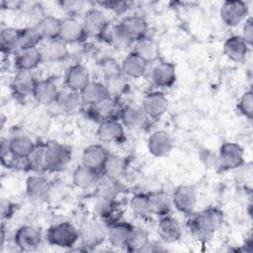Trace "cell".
I'll return each mask as SVG.
<instances>
[{"mask_svg":"<svg viewBox=\"0 0 253 253\" xmlns=\"http://www.w3.org/2000/svg\"><path fill=\"white\" fill-rule=\"evenodd\" d=\"M188 228L191 235L200 242H207L212 237L224 221L223 211L217 207H208L202 211L190 215Z\"/></svg>","mask_w":253,"mask_h":253,"instance_id":"1","label":"cell"},{"mask_svg":"<svg viewBox=\"0 0 253 253\" xmlns=\"http://www.w3.org/2000/svg\"><path fill=\"white\" fill-rule=\"evenodd\" d=\"M47 241L59 248H71L79 239V229L71 222L61 221L51 225L46 232Z\"/></svg>","mask_w":253,"mask_h":253,"instance_id":"2","label":"cell"},{"mask_svg":"<svg viewBox=\"0 0 253 253\" xmlns=\"http://www.w3.org/2000/svg\"><path fill=\"white\" fill-rule=\"evenodd\" d=\"M79 239L87 249H93L107 239V225L100 219L88 220L79 228Z\"/></svg>","mask_w":253,"mask_h":253,"instance_id":"3","label":"cell"},{"mask_svg":"<svg viewBox=\"0 0 253 253\" xmlns=\"http://www.w3.org/2000/svg\"><path fill=\"white\" fill-rule=\"evenodd\" d=\"M72 156V151L67 145L59 142H47L46 172H60L64 170Z\"/></svg>","mask_w":253,"mask_h":253,"instance_id":"4","label":"cell"},{"mask_svg":"<svg viewBox=\"0 0 253 253\" xmlns=\"http://www.w3.org/2000/svg\"><path fill=\"white\" fill-rule=\"evenodd\" d=\"M171 200L178 211L190 216L193 214L198 202L197 189L193 185H180L174 190Z\"/></svg>","mask_w":253,"mask_h":253,"instance_id":"5","label":"cell"},{"mask_svg":"<svg viewBox=\"0 0 253 253\" xmlns=\"http://www.w3.org/2000/svg\"><path fill=\"white\" fill-rule=\"evenodd\" d=\"M217 166L223 170H233L244 164V151L235 142H224L218 151Z\"/></svg>","mask_w":253,"mask_h":253,"instance_id":"6","label":"cell"},{"mask_svg":"<svg viewBox=\"0 0 253 253\" xmlns=\"http://www.w3.org/2000/svg\"><path fill=\"white\" fill-rule=\"evenodd\" d=\"M249 9L244 1L227 0L224 1L220 7L221 21L227 27L233 28L241 24L248 17Z\"/></svg>","mask_w":253,"mask_h":253,"instance_id":"7","label":"cell"},{"mask_svg":"<svg viewBox=\"0 0 253 253\" xmlns=\"http://www.w3.org/2000/svg\"><path fill=\"white\" fill-rule=\"evenodd\" d=\"M42 241V230L33 225H22L14 234V243L21 251H34Z\"/></svg>","mask_w":253,"mask_h":253,"instance_id":"8","label":"cell"},{"mask_svg":"<svg viewBox=\"0 0 253 253\" xmlns=\"http://www.w3.org/2000/svg\"><path fill=\"white\" fill-rule=\"evenodd\" d=\"M50 181L42 175H32L26 180V195L30 201L42 203L46 201L51 192Z\"/></svg>","mask_w":253,"mask_h":253,"instance_id":"9","label":"cell"},{"mask_svg":"<svg viewBox=\"0 0 253 253\" xmlns=\"http://www.w3.org/2000/svg\"><path fill=\"white\" fill-rule=\"evenodd\" d=\"M176 79V66L172 62L161 60L151 70V80L158 88H171L175 84Z\"/></svg>","mask_w":253,"mask_h":253,"instance_id":"10","label":"cell"},{"mask_svg":"<svg viewBox=\"0 0 253 253\" xmlns=\"http://www.w3.org/2000/svg\"><path fill=\"white\" fill-rule=\"evenodd\" d=\"M97 136L100 141L106 143H122L125 138L124 126L119 119H111L99 124Z\"/></svg>","mask_w":253,"mask_h":253,"instance_id":"11","label":"cell"},{"mask_svg":"<svg viewBox=\"0 0 253 253\" xmlns=\"http://www.w3.org/2000/svg\"><path fill=\"white\" fill-rule=\"evenodd\" d=\"M83 28L87 37L102 38L109 23L104 13L96 8L89 9L82 20Z\"/></svg>","mask_w":253,"mask_h":253,"instance_id":"12","label":"cell"},{"mask_svg":"<svg viewBox=\"0 0 253 253\" xmlns=\"http://www.w3.org/2000/svg\"><path fill=\"white\" fill-rule=\"evenodd\" d=\"M95 213L107 226L113 222L121 220L122 210L116 199L98 198L94 207Z\"/></svg>","mask_w":253,"mask_h":253,"instance_id":"13","label":"cell"},{"mask_svg":"<svg viewBox=\"0 0 253 253\" xmlns=\"http://www.w3.org/2000/svg\"><path fill=\"white\" fill-rule=\"evenodd\" d=\"M141 108L149 119L157 120L166 113L168 100L162 92L153 91L143 97Z\"/></svg>","mask_w":253,"mask_h":253,"instance_id":"14","label":"cell"},{"mask_svg":"<svg viewBox=\"0 0 253 253\" xmlns=\"http://www.w3.org/2000/svg\"><path fill=\"white\" fill-rule=\"evenodd\" d=\"M121 110L122 108L119 107L118 100L108 98L99 104L88 106L87 116L100 124L107 120L119 119Z\"/></svg>","mask_w":253,"mask_h":253,"instance_id":"15","label":"cell"},{"mask_svg":"<svg viewBox=\"0 0 253 253\" xmlns=\"http://www.w3.org/2000/svg\"><path fill=\"white\" fill-rule=\"evenodd\" d=\"M174 147L172 136L165 130L153 131L147 139V149L155 157L167 156Z\"/></svg>","mask_w":253,"mask_h":253,"instance_id":"16","label":"cell"},{"mask_svg":"<svg viewBox=\"0 0 253 253\" xmlns=\"http://www.w3.org/2000/svg\"><path fill=\"white\" fill-rule=\"evenodd\" d=\"M86 34L83 28L82 21L74 17H69L62 20L61 29L58 39L64 43H76L84 41Z\"/></svg>","mask_w":253,"mask_h":253,"instance_id":"17","label":"cell"},{"mask_svg":"<svg viewBox=\"0 0 253 253\" xmlns=\"http://www.w3.org/2000/svg\"><path fill=\"white\" fill-rule=\"evenodd\" d=\"M36 82L37 80L32 71L18 70L11 83V90L14 97L18 100H23L33 95Z\"/></svg>","mask_w":253,"mask_h":253,"instance_id":"18","label":"cell"},{"mask_svg":"<svg viewBox=\"0 0 253 253\" xmlns=\"http://www.w3.org/2000/svg\"><path fill=\"white\" fill-rule=\"evenodd\" d=\"M119 119L124 126L130 129H138L146 125L149 118L141 106L127 105L122 108Z\"/></svg>","mask_w":253,"mask_h":253,"instance_id":"19","label":"cell"},{"mask_svg":"<svg viewBox=\"0 0 253 253\" xmlns=\"http://www.w3.org/2000/svg\"><path fill=\"white\" fill-rule=\"evenodd\" d=\"M42 56V61L57 62L62 61L68 57L69 51L67 44L59 39L42 41L39 46Z\"/></svg>","mask_w":253,"mask_h":253,"instance_id":"20","label":"cell"},{"mask_svg":"<svg viewBox=\"0 0 253 253\" xmlns=\"http://www.w3.org/2000/svg\"><path fill=\"white\" fill-rule=\"evenodd\" d=\"M90 81L91 80L88 69L80 63H75L69 66L66 70L64 83L65 87L70 90L80 93Z\"/></svg>","mask_w":253,"mask_h":253,"instance_id":"21","label":"cell"},{"mask_svg":"<svg viewBox=\"0 0 253 253\" xmlns=\"http://www.w3.org/2000/svg\"><path fill=\"white\" fill-rule=\"evenodd\" d=\"M58 92L59 90L54 81L50 78H45L37 80L32 96L39 104L50 105L55 103Z\"/></svg>","mask_w":253,"mask_h":253,"instance_id":"22","label":"cell"},{"mask_svg":"<svg viewBox=\"0 0 253 253\" xmlns=\"http://www.w3.org/2000/svg\"><path fill=\"white\" fill-rule=\"evenodd\" d=\"M121 71L127 78H140L145 75L148 63L135 52H129L121 62Z\"/></svg>","mask_w":253,"mask_h":253,"instance_id":"23","label":"cell"},{"mask_svg":"<svg viewBox=\"0 0 253 253\" xmlns=\"http://www.w3.org/2000/svg\"><path fill=\"white\" fill-rule=\"evenodd\" d=\"M249 47L250 46L240 35H233L225 40L223 43V52L230 60L234 62H242L249 51Z\"/></svg>","mask_w":253,"mask_h":253,"instance_id":"24","label":"cell"},{"mask_svg":"<svg viewBox=\"0 0 253 253\" xmlns=\"http://www.w3.org/2000/svg\"><path fill=\"white\" fill-rule=\"evenodd\" d=\"M102 38L118 48H126L134 44L133 39L120 23L111 26L109 24Z\"/></svg>","mask_w":253,"mask_h":253,"instance_id":"25","label":"cell"},{"mask_svg":"<svg viewBox=\"0 0 253 253\" xmlns=\"http://www.w3.org/2000/svg\"><path fill=\"white\" fill-rule=\"evenodd\" d=\"M133 228L129 222L118 220L107 226V239L114 247L125 248Z\"/></svg>","mask_w":253,"mask_h":253,"instance_id":"26","label":"cell"},{"mask_svg":"<svg viewBox=\"0 0 253 253\" xmlns=\"http://www.w3.org/2000/svg\"><path fill=\"white\" fill-rule=\"evenodd\" d=\"M107 149L101 144H91L82 153V164L101 173L103 165L109 156Z\"/></svg>","mask_w":253,"mask_h":253,"instance_id":"27","label":"cell"},{"mask_svg":"<svg viewBox=\"0 0 253 253\" xmlns=\"http://www.w3.org/2000/svg\"><path fill=\"white\" fill-rule=\"evenodd\" d=\"M157 230L158 234L165 242H176L182 237V227L179 221L170 214L160 217Z\"/></svg>","mask_w":253,"mask_h":253,"instance_id":"28","label":"cell"},{"mask_svg":"<svg viewBox=\"0 0 253 253\" xmlns=\"http://www.w3.org/2000/svg\"><path fill=\"white\" fill-rule=\"evenodd\" d=\"M42 62L43 61L39 47L17 51L14 60V64L17 68V71H32L35 68H37Z\"/></svg>","mask_w":253,"mask_h":253,"instance_id":"29","label":"cell"},{"mask_svg":"<svg viewBox=\"0 0 253 253\" xmlns=\"http://www.w3.org/2000/svg\"><path fill=\"white\" fill-rule=\"evenodd\" d=\"M101 173L85 165L77 166L72 173V183L79 189H90L97 185L101 178Z\"/></svg>","mask_w":253,"mask_h":253,"instance_id":"30","label":"cell"},{"mask_svg":"<svg viewBox=\"0 0 253 253\" xmlns=\"http://www.w3.org/2000/svg\"><path fill=\"white\" fill-rule=\"evenodd\" d=\"M35 145L36 143L29 136L24 134L15 135L9 140L10 155L14 159H24L26 161L33 151Z\"/></svg>","mask_w":253,"mask_h":253,"instance_id":"31","label":"cell"},{"mask_svg":"<svg viewBox=\"0 0 253 253\" xmlns=\"http://www.w3.org/2000/svg\"><path fill=\"white\" fill-rule=\"evenodd\" d=\"M83 104L87 106L99 104L110 98L104 83L99 81H90L88 85L80 92Z\"/></svg>","mask_w":253,"mask_h":253,"instance_id":"32","label":"cell"},{"mask_svg":"<svg viewBox=\"0 0 253 253\" xmlns=\"http://www.w3.org/2000/svg\"><path fill=\"white\" fill-rule=\"evenodd\" d=\"M62 20L54 17V16H45L42 18L34 27L42 39V41L46 40H55L58 39L60 29H61Z\"/></svg>","mask_w":253,"mask_h":253,"instance_id":"33","label":"cell"},{"mask_svg":"<svg viewBox=\"0 0 253 253\" xmlns=\"http://www.w3.org/2000/svg\"><path fill=\"white\" fill-rule=\"evenodd\" d=\"M120 24L126 30V32L133 39L134 42L146 37L148 25L146 20L139 15H132L124 18Z\"/></svg>","mask_w":253,"mask_h":253,"instance_id":"34","label":"cell"},{"mask_svg":"<svg viewBox=\"0 0 253 253\" xmlns=\"http://www.w3.org/2000/svg\"><path fill=\"white\" fill-rule=\"evenodd\" d=\"M47 142L36 143L33 151L26 159V166L30 171L36 173L46 172Z\"/></svg>","mask_w":253,"mask_h":253,"instance_id":"35","label":"cell"},{"mask_svg":"<svg viewBox=\"0 0 253 253\" xmlns=\"http://www.w3.org/2000/svg\"><path fill=\"white\" fill-rule=\"evenodd\" d=\"M96 187L97 198H108L116 199L124 190V185L119 179L110 178L106 176H101Z\"/></svg>","mask_w":253,"mask_h":253,"instance_id":"36","label":"cell"},{"mask_svg":"<svg viewBox=\"0 0 253 253\" xmlns=\"http://www.w3.org/2000/svg\"><path fill=\"white\" fill-rule=\"evenodd\" d=\"M104 85L107 89L109 97L119 100L128 90L127 78L122 73H117L104 78Z\"/></svg>","mask_w":253,"mask_h":253,"instance_id":"37","label":"cell"},{"mask_svg":"<svg viewBox=\"0 0 253 253\" xmlns=\"http://www.w3.org/2000/svg\"><path fill=\"white\" fill-rule=\"evenodd\" d=\"M148 198L152 215H157L161 217L170 214L172 209V200L165 192H152L148 194Z\"/></svg>","mask_w":253,"mask_h":253,"instance_id":"38","label":"cell"},{"mask_svg":"<svg viewBox=\"0 0 253 253\" xmlns=\"http://www.w3.org/2000/svg\"><path fill=\"white\" fill-rule=\"evenodd\" d=\"M55 104L58 107V109L62 112H74L82 104L81 95L79 92L70 90L65 87L63 90H59Z\"/></svg>","mask_w":253,"mask_h":253,"instance_id":"39","label":"cell"},{"mask_svg":"<svg viewBox=\"0 0 253 253\" xmlns=\"http://www.w3.org/2000/svg\"><path fill=\"white\" fill-rule=\"evenodd\" d=\"M126 166L127 163L124 157L110 153L103 165L101 174L106 177L119 179L126 171Z\"/></svg>","mask_w":253,"mask_h":253,"instance_id":"40","label":"cell"},{"mask_svg":"<svg viewBox=\"0 0 253 253\" xmlns=\"http://www.w3.org/2000/svg\"><path fill=\"white\" fill-rule=\"evenodd\" d=\"M149 233L142 227L133 226L126 244V249L128 252H142L149 243Z\"/></svg>","mask_w":253,"mask_h":253,"instance_id":"41","label":"cell"},{"mask_svg":"<svg viewBox=\"0 0 253 253\" xmlns=\"http://www.w3.org/2000/svg\"><path fill=\"white\" fill-rule=\"evenodd\" d=\"M42 39L35 29L33 28H25V29H19V35H18V42L17 47L18 50L23 49H29V48H35L39 47L42 43Z\"/></svg>","mask_w":253,"mask_h":253,"instance_id":"42","label":"cell"},{"mask_svg":"<svg viewBox=\"0 0 253 253\" xmlns=\"http://www.w3.org/2000/svg\"><path fill=\"white\" fill-rule=\"evenodd\" d=\"M129 207L132 212L140 218H148L152 215L148 194L137 193L133 195L129 201Z\"/></svg>","mask_w":253,"mask_h":253,"instance_id":"43","label":"cell"},{"mask_svg":"<svg viewBox=\"0 0 253 253\" xmlns=\"http://www.w3.org/2000/svg\"><path fill=\"white\" fill-rule=\"evenodd\" d=\"M19 29L14 28H5L1 30L0 33V49L3 54H9L13 51L18 50Z\"/></svg>","mask_w":253,"mask_h":253,"instance_id":"44","label":"cell"},{"mask_svg":"<svg viewBox=\"0 0 253 253\" xmlns=\"http://www.w3.org/2000/svg\"><path fill=\"white\" fill-rule=\"evenodd\" d=\"M133 52L142 57L147 63L155 60L158 55V46L156 43L146 38L134 42Z\"/></svg>","mask_w":253,"mask_h":253,"instance_id":"45","label":"cell"},{"mask_svg":"<svg viewBox=\"0 0 253 253\" xmlns=\"http://www.w3.org/2000/svg\"><path fill=\"white\" fill-rule=\"evenodd\" d=\"M237 110L240 115L245 117L248 120H252L253 116V92L251 89L245 91L238 103H237Z\"/></svg>","mask_w":253,"mask_h":253,"instance_id":"46","label":"cell"},{"mask_svg":"<svg viewBox=\"0 0 253 253\" xmlns=\"http://www.w3.org/2000/svg\"><path fill=\"white\" fill-rule=\"evenodd\" d=\"M97 4H99L101 7H104L105 9L111 10L119 14L126 12L132 5V3L128 1H111V0L100 1V2H97Z\"/></svg>","mask_w":253,"mask_h":253,"instance_id":"47","label":"cell"},{"mask_svg":"<svg viewBox=\"0 0 253 253\" xmlns=\"http://www.w3.org/2000/svg\"><path fill=\"white\" fill-rule=\"evenodd\" d=\"M17 205L14 204L13 202L7 200V199H2L1 200V219L2 222H5L6 220H9L15 213L16 211V207Z\"/></svg>","mask_w":253,"mask_h":253,"instance_id":"48","label":"cell"},{"mask_svg":"<svg viewBox=\"0 0 253 253\" xmlns=\"http://www.w3.org/2000/svg\"><path fill=\"white\" fill-rule=\"evenodd\" d=\"M241 37L243 38V40L249 46H252V43H253V20H252L251 16H248L246 18V20L243 22Z\"/></svg>","mask_w":253,"mask_h":253,"instance_id":"49","label":"cell"},{"mask_svg":"<svg viewBox=\"0 0 253 253\" xmlns=\"http://www.w3.org/2000/svg\"><path fill=\"white\" fill-rule=\"evenodd\" d=\"M102 69H103V73H104V78L110 75H114L117 73L122 72L121 71V65L119 63H117L114 59L109 58L103 61L102 64Z\"/></svg>","mask_w":253,"mask_h":253,"instance_id":"50","label":"cell"},{"mask_svg":"<svg viewBox=\"0 0 253 253\" xmlns=\"http://www.w3.org/2000/svg\"><path fill=\"white\" fill-rule=\"evenodd\" d=\"M165 250L166 249L163 248L162 245L149 241V243L146 245V247L143 249L142 252H160V251H165Z\"/></svg>","mask_w":253,"mask_h":253,"instance_id":"51","label":"cell"},{"mask_svg":"<svg viewBox=\"0 0 253 253\" xmlns=\"http://www.w3.org/2000/svg\"><path fill=\"white\" fill-rule=\"evenodd\" d=\"M6 236H7L6 225H5V222H2L1 223V227H0V250H2L4 248V246H5Z\"/></svg>","mask_w":253,"mask_h":253,"instance_id":"52","label":"cell"}]
</instances>
